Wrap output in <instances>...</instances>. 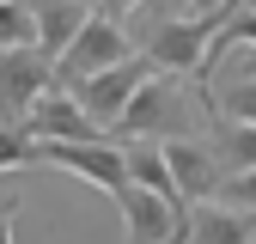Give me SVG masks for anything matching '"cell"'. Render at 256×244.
Wrapping results in <instances>:
<instances>
[{"mask_svg":"<svg viewBox=\"0 0 256 244\" xmlns=\"http://www.w3.org/2000/svg\"><path fill=\"white\" fill-rule=\"evenodd\" d=\"M208 122H214V86L202 80L189 86V74L158 68L110 134L116 140H183V134H208Z\"/></svg>","mask_w":256,"mask_h":244,"instance_id":"6da1fadb","label":"cell"},{"mask_svg":"<svg viewBox=\"0 0 256 244\" xmlns=\"http://www.w3.org/2000/svg\"><path fill=\"white\" fill-rule=\"evenodd\" d=\"M220 24H226V12H183V18H158L140 49L158 61V68H171V74H196L208 86V43L220 37Z\"/></svg>","mask_w":256,"mask_h":244,"instance_id":"7a4b0ae2","label":"cell"},{"mask_svg":"<svg viewBox=\"0 0 256 244\" xmlns=\"http://www.w3.org/2000/svg\"><path fill=\"white\" fill-rule=\"evenodd\" d=\"M128 55H140V43L122 30V18L116 12H92L86 18V30L61 49V61H55V86H80V80H92V74H104V68H116V61H128Z\"/></svg>","mask_w":256,"mask_h":244,"instance_id":"3957f363","label":"cell"},{"mask_svg":"<svg viewBox=\"0 0 256 244\" xmlns=\"http://www.w3.org/2000/svg\"><path fill=\"white\" fill-rule=\"evenodd\" d=\"M55 86V55L24 43V49H0V122L6 128H24L37 98Z\"/></svg>","mask_w":256,"mask_h":244,"instance_id":"277c9868","label":"cell"},{"mask_svg":"<svg viewBox=\"0 0 256 244\" xmlns=\"http://www.w3.org/2000/svg\"><path fill=\"white\" fill-rule=\"evenodd\" d=\"M152 74H158V61L140 49V55H128V61H116V68L92 74V80H80V86H68V92L92 110V122H98V128H116V122H122V110L134 104V92H140Z\"/></svg>","mask_w":256,"mask_h":244,"instance_id":"5b68a950","label":"cell"},{"mask_svg":"<svg viewBox=\"0 0 256 244\" xmlns=\"http://www.w3.org/2000/svg\"><path fill=\"white\" fill-rule=\"evenodd\" d=\"M116 214H122V238L128 244H183V220L189 214L177 202H165L146 183H128L116 196Z\"/></svg>","mask_w":256,"mask_h":244,"instance_id":"8992f818","label":"cell"},{"mask_svg":"<svg viewBox=\"0 0 256 244\" xmlns=\"http://www.w3.org/2000/svg\"><path fill=\"white\" fill-rule=\"evenodd\" d=\"M37 140H104L110 128H98L92 122V110L74 98L68 86H49L43 98H37V110H30V122H24Z\"/></svg>","mask_w":256,"mask_h":244,"instance_id":"52a82bcc","label":"cell"},{"mask_svg":"<svg viewBox=\"0 0 256 244\" xmlns=\"http://www.w3.org/2000/svg\"><path fill=\"white\" fill-rule=\"evenodd\" d=\"M165 159L183 183V196L189 202H214L220 196V183H226V165H220V152L208 134H183V140H165Z\"/></svg>","mask_w":256,"mask_h":244,"instance_id":"ba28073f","label":"cell"},{"mask_svg":"<svg viewBox=\"0 0 256 244\" xmlns=\"http://www.w3.org/2000/svg\"><path fill=\"white\" fill-rule=\"evenodd\" d=\"M183 244H256V208H232V202H196L183 220Z\"/></svg>","mask_w":256,"mask_h":244,"instance_id":"9c48e42d","label":"cell"},{"mask_svg":"<svg viewBox=\"0 0 256 244\" xmlns=\"http://www.w3.org/2000/svg\"><path fill=\"white\" fill-rule=\"evenodd\" d=\"M30 6H37V30H43L37 49H49L55 61H61V49H68L80 30H86V18L98 12L92 0H30Z\"/></svg>","mask_w":256,"mask_h":244,"instance_id":"30bf717a","label":"cell"},{"mask_svg":"<svg viewBox=\"0 0 256 244\" xmlns=\"http://www.w3.org/2000/svg\"><path fill=\"white\" fill-rule=\"evenodd\" d=\"M128 171H134V183H146V190H158L165 202H177L183 214L196 208V202L183 196V183H177L171 159H165V140H128Z\"/></svg>","mask_w":256,"mask_h":244,"instance_id":"8fae6325","label":"cell"},{"mask_svg":"<svg viewBox=\"0 0 256 244\" xmlns=\"http://www.w3.org/2000/svg\"><path fill=\"white\" fill-rule=\"evenodd\" d=\"M208 140L220 152V165H226V177L256 165V122H238V116H226L220 104H214V122H208Z\"/></svg>","mask_w":256,"mask_h":244,"instance_id":"7c38bea8","label":"cell"},{"mask_svg":"<svg viewBox=\"0 0 256 244\" xmlns=\"http://www.w3.org/2000/svg\"><path fill=\"white\" fill-rule=\"evenodd\" d=\"M37 37H43L37 30V6L30 0H0V49H24Z\"/></svg>","mask_w":256,"mask_h":244,"instance_id":"4fadbf2b","label":"cell"},{"mask_svg":"<svg viewBox=\"0 0 256 244\" xmlns=\"http://www.w3.org/2000/svg\"><path fill=\"white\" fill-rule=\"evenodd\" d=\"M24 165H43V140L30 128H6L0 122V171H24Z\"/></svg>","mask_w":256,"mask_h":244,"instance_id":"5bb4252c","label":"cell"},{"mask_svg":"<svg viewBox=\"0 0 256 244\" xmlns=\"http://www.w3.org/2000/svg\"><path fill=\"white\" fill-rule=\"evenodd\" d=\"M214 104L238 122H256V74H238L232 86H214Z\"/></svg>","mask_w":256,"mask_h":244,"instance_id":"9a60e30c","label":"cell"},{"mask_svg":"<svg viewBox=\"0 0 256 244\" xmlns=\"http://www.w3.org/2000/svg\"><path fill=\"white\" fill-rule=\"evenodd\" d=\"M220 202H232V208H256V165H250V171H232L226 183H220Z\"/></svg>","mask_w":256,"mask_h":244,"instance_id":"2e32d148","label":"cell"},{"mask_svg":"<svg viewBox=\"0 0 256 244\" xmlns=\"http://www.w3.org/2000/svg\"><path fill=\"white\" fill-rule=\"evenodd\" d=\"M12 214H18V196L6 190L0 196V244H12Z\"/></svg>","mask_w":256,"mask_h":244,"instance_id":"e0dca14e","label":"cell"},{"mask_svg":"<svg viewBox=\"0 0 256 244\" xmlns=\"http://www.w3.org/2000/svg\"><path fill=\"white\" fill-rule=\"evenodd\" d=\"M98 6H104V12H116V18H128V12L140 6V0H98Z\"/></svg>","mask_w":256,"mask_h":244,"instance_id":"ac0fdd59","label":"cell"},{"mask_svg":"<svg viewBox=\"0 0 256 244\" xmlns=\"http://www.w3.org/2000/svg\"><path fill=\"white\" fill-rule=\"evenodd\" d=\"M250 6H256V0H250Z\"/></svg>","mask_w":256,"mask_h":244,"instance_id":"d6986e66","label":"cell"}]
</instances>
